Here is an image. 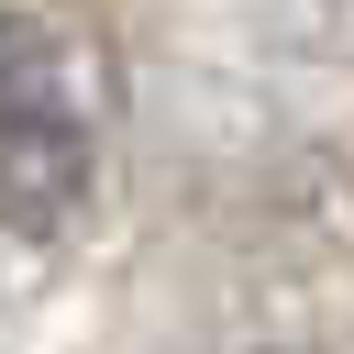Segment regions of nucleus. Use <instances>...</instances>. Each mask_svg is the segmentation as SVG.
<instances>
[{
	"label": "nucleus",
	"instance_id": "nucleus-1",
	"mask_svg": "<svg viewBox=\"0 0 354 354\" xmlns=\"http://www.w3.org/2000/svg\"><path fill=\"white\" fill-rule=\"evenodd\" d=\"M88 199V111L66 88L55 33L0 11V243H44Z\"/></svg>",
	"mask_w": 354,
	"mask_h": 354
}]
</instances>
